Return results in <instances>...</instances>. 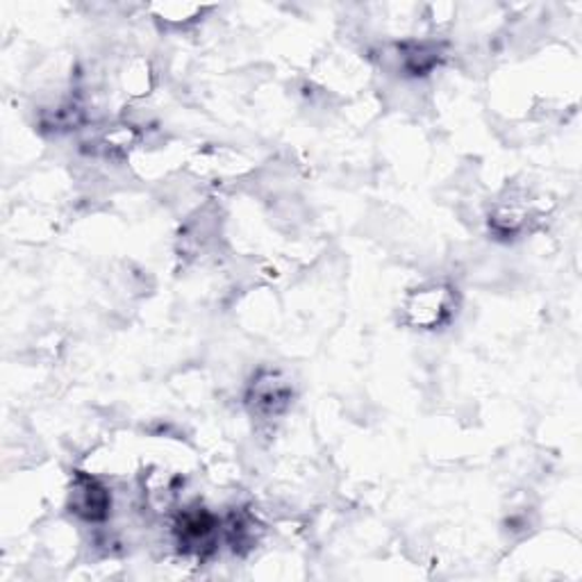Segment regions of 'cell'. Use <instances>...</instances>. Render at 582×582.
Returning <instances> with one entry per match:
<instances>
[{"label": "cell", "mask_w": 582, "mask_h": 582, "mask_svg": "<svg viewBox=\"0 0 582 582\" xmlns=\"http://www.w3.org/2000/svg\"><path fill=\"white\" fill-rule=\"evenodd\" d=\"M455 310L453 292L443 285H428L417 289L405 305L407 321L419 328H437L443 325Z\"/></svg>", "instance_id": "obj_1"}, {"label": "cell", "mask_w": 582, "mask_h": 582, "mask_svg": "<svg viewBox=\"0 0 582 582\" xmlns=\"http://www.w3.org/2000/svg\"><path fill=\"white\" fill-rule=\"evenodd\" d=\"M73 510L87 521H100L107 516L109 506V491L94 478H80L73 485Z\"/></svg>", "instance_id": "obj_2"}]
</instances>
